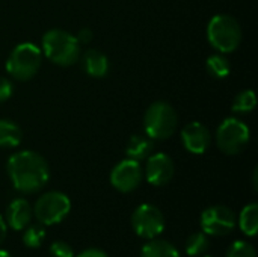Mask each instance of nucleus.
Segmentation results:
<instances>
[{"label":"nucleus","mask_w":258,"mask_h":257,"mask_svg":"<svg viewBox=\"0 0 258 257\" xmlns=\"http://www.w3.org/2000/svg\"><path fill=\"white\" fill-rule=\"evenodd\" d=\"M92 36H94V33H92V30L91 29H88V27H83V29H80L79 30V33H77V41H79V44L82 45V44H89L91 41H92Z\"/></svg>","instance_id":"26"},{"label":"nucleus","mask_w":258,"mask_h":257,"mask_svg":"<svg viewBox=\"0 0 258 257\" xmlns=\"http://www.w3.org/2000/svg\"><path fill=\"white\" fill-rule=\"evenodd\" d=\"M6 233H8V226H6V221L3 220V217L0 215V245L6 239Z\"/></svg>","instance_id":"28"},{"label":"nucleus","mask_w":258,"mask_h":257,"mask_svg":"<svg viewBox=\"0 0 258 257\" xmlns=\"http://www.w3.org/2000/svg\"><path fill=\"white\" fill-rule=\"evenodd\" d=\"M71 211V200L68 195L59 191H50L42 194L33 208L35 218L42 226H54L63 221Z\"/></svg>","instance_id":"7"},{"label":"nucleus","mask_w":258,"mask_h":257,"mask_svg":"<svg viewBox=\"0 0 258 257\" xmlns=\"http://www.w3.org/2000/svg\"><path fill=\"white\" fill-rule=\"evenodd\" d=\"M206 257H213V256H206Z\"/></svg>","instance_id":"31"},{"label":"nucleus","mask_w":258,"mask_h":257,"mask_svg":"<svg viewBox=\"0 0 258 257\" xmlns=\"http://www.w3.org/2000/svg\"><path fill=\"white\" fill-rule=\"evenodd\" d=\"M154 139H151L150 136L147 135H133L127 144V148H125V155L128 156V159H133V161H144L147 159L148 156L153 155L154 151Z\"/></svg>","instance_id":"15"},{"label":"nucleus","mask_w":258,"mask_h":257,"mask_svg":"<svg viewBox=\"0 0 258 257\" xmlns=\"http://www.w3.org/2000/svg\"><path fill=\"white\" fill-rule=\"evenodd\" d=\"M77 257H109L107 253H104L100 248H86L83 250L80 254H77Z\"/></svg>","instance_id":"27"},{"label":"nucleus","mask_w":258,"mask_h":257,"mask_svg":"<svg viewBox=\"0 0 258 257\" xmlns=\"http://www.w3.org/2000/svg\"><path fill=\"white\" fill-rule=\"evenodd\" d=\"M82 68L88 76H91L94 79H101V77L107 76L110 65H109V59L104 53H101L100 50H95V48H89L82 56Z\"/></svg>","instance_id":"14"},{"label":"nucleus","mask_w":258,"mask_h":257,"mask_svg":"<svg viewBox=\"0 0 258 257\" xmlns=\"http://www.w3.org/2000/svg\"><path fill=\"white\" fill-rule=\"evenodd\" d=\"M239 227L240 230L249 236L254 238L258 232V204L257 203H251L248 206H245L239 215Z\"/></svg>","instance_id":"18"},{"label":"nucleus","mask_w":258,"mask_h":257,"mask_svg":"<svg viewBox=\"0 0 258 257\" xmlns=\"http://www.w3.org/2000/svg\"><path fill=\"white\" fill-rule=\"evenodd\" d=\"M48 253H50V257H76L73 247L67 244L65 241H54L50 245Z\"/></svg>","instance_id":"24"},{"label":"nucleus","mask_w":258,"mask_h":257,"mask_svg":"<svg viewBox=\"0 0 258 257\" xmlns=\"http://www.w3.org/2000/svg\"><path fill=\"white\" fill-rule=\"evenodd\" d=\"M178 124V117L175 109L168 101H154L148 106L144 115V130L145 135L154 141L169 139Z\"/></svg>","instance_id":"5"},{"label":"nucleus","mask_w":258,"mask_h":257,"mask_svg":"<svg viewBox=\"0 0 258 257\" xmlns=\"http://www.w3.org/2000/svg\"><path fill=\"white\" fill-rule=\"evenodd\" d=\"M6 171L12 186L21 194L39 192L50 179L47 161L39 153L30 150L14 153L8 159Z\"/></svg>","instance_id":"1"},{"label":"nucleus","mask_w":258,"mask_h":257,"mask_svg":"<svg viewBox=\"0 0 258 257\" xmlns=\"http://www.w3.org/2000/svg\"><path fill=\"white\" fill-rule=\"evenodd\" d=\"M206 68L209 74L213 76L215 79H225L231 73V64L224 53H216L207 58Z\"/></svg>","instance_id":"19"},{"label":"nucleus","mask_w":258,"mask_h":257,"mask_svg":"<svg viewBox=\"0 0 258 257\" xmlns=\"http://www.w3.org/2000/svg\"><path fill=\"white\" fill-rule=\"evenodd\" d=\"M133 232L144 239H154L165 230V217L154 204H141L132 215Z\"/></svg>","instance_id":"8"},{"label":"nucleus","mask_w":258,"mask_h":257,"mask_svg":"<svg viewBox=\"0 0 258 257\" xmlns=\"http://www.w3.org/2000/svg\"><path fill=\"white\" fill-rule=\"evenodd\" d=\"M42 53L59 67H71L80 58V44L70 32L50 29L42 36Z\"/></svg>","instance_id":"2"},{"label":"nucleus","mask_w":258,"mask_h":257,"mask_svg":"<svg viewBox=\"0 0 258 257\" xmlns=\"http://www.w3.org/2000/svg\"><path fill=\"white\" fill-rule=\"evenodd\" d=\"M23 141L21 129L11 120H0V148L18 147Z\"/></svg>","instance_id":"17"},{"label":"nucleus","mask_w":258,"mask_h":257,"mask_svg":"<svg viewBox=\"0 0 258 257\" xmlns=\"http://www.w3.org/2000/svg\"><path fill=\"white\" fill-rule=\"evenodd\" d=\"M210 247V239L204 232H198L189 236L186 242V253L190 257H200L207 253Z\"/></svg>","instance_id":"20"},{"label":"nucleus","mask_w":258,"mask_h":257,"mask_svg":"<svg viewBox=\"0 0 258 257\" xmlns=\"http://www.w3.org/2000/svg\"><path fill=\"white\" fill-rule=\"evenodd\" d=\"M181 142L184 148L192 155H203L212 144V133L200 121H192L181 130Z\"/></svg>","instance_id":"12"},{"label":"nucleus","mask_w":258,"mask_h":257,"mask_svg":"<svg viewBox=\"0 0 258 257\" xmlns=\"http://www.w3.org/2000/svg\"><path fill=\"white\" fill-rule=\"evenodd\" d=\"M236 227V215L227 206H212L201 214V229L207 236H227Z\"/></svg>","instance_id":"9"},{"label":"nucleus","mask_w":258,"mask_h":257,"mask_svg":"<svg viewBox=\"0 0 258 257\" xmlns=\"http://www.w3.org/2000/svg\"><path fill=\"white\" fill-rule=\"evenodd\" d=\"M41 64V48L33 42H21L11 52L6 61V71L12 79L18 82H27L38 74Z\"/></svg>","instance_id":"4"},{"label":"nucleus","mask_w":258,"mask_h":257,"mask_svg":"<svg viewBox=\"0 0 258 257\" xmlns=\"http://www.w3.org/2000/svg\"><path fill=\"white\" fill-rule=\"evenodd\" d=\"M142 179L144 170L141 164L133 159H124L118 162L110 171V185L122 194H128L138 189Z\"/></svg>","instance_id":"10"},{"label":"nucleus","mask_w":258,"mask_h":257,"mask_svg":"<svg viewBox=\"0 0 258 257\" xmlns=\"http://www.w3.org/2000/svg\"><path fill=\"white\" fill-rule=\"evenodd\" d=\"M14 94V85L8 77L0 76V103L9 100Z\"/></svg>","instance_id":"25"},{"label":"nucleus","mask_w":258,"mask_h":257,"mask_svg":"<svg viewBox=\"0 0 258 257\" xmlns=\"http://www.w3.org/2000/svg\"><path fill=\"white\" fill-rule=\"evenodd\" d=\"M175 174V165L169 155L166 153H153L147 158V165L144 176L147 182L153 186L168 185Z\"/></svg>","instance_id":"11"},{"label":"nucleus","mask_w":258,"mask_h":257,"mask_svg":"<svg viewBox=\"0 0 258 257\" xmlns=\"http://www.w3.org/2000/svg\"><path fill=\"white\" fill-rule=\"evenodd\" d=\"M225 257H257V251L252 244L246 241H236L230 245Z\"/></svg>","instance_id":"23"},{"label":"nucleus","mask_w":258,"mask_h":257,"mask_svg":"<svg viewBox=\"0 0 258 257\" xmlns=\"http://www.w3.org/2000/svg\"><path fill=\"white\" fill-rule=\"evenodd\" d=\"M242 27L239 21L228 14L215 15L207 26V39L219 53H231L242 42Z\"/></svg>","instance_id":"3"},{"label":"nucleus","mask_w":258,"mask_h":257,"mask_svg":"<svg viewBox=\"0 0 258 257\" xmlns=\"http://www.w3.org/2000/svg\"><path fill=\"white\" fill-rule=\"evenodd\" d=\"M141 257H181L177 247L165 239H148L142 247Z\"/></svg>","instance_id":"16"},{"label":"nucleus","mask_w":258,"mask_h":257,"mask_svg":"<svg viewBox=\"0 0 258 257\" xmlns=\"http://www.w3.org/2000/svg\"><path fill=\"white\" fill-rule=\"evenodd\" d=\"M45 239V229L39 224L36 226H27L24 229V235H23V244L27 248H39L42 245Z\"/></svg>","instance_id":"22"},{"label":"nucleus","mask_w":258,"mask_h":257,"mask_svg":"<svg viewBox=\"0 0 258 257\" xmlns=\"http://www.w3.org/2000/svg\"><path fill=\"white\" fill-rule=\"evenodd\" d=\"M251 139L249 127L239 118H227L216 132V144L219 150L228 156L242 153Z\"/></svg>","instance_id":"6"},{"label":"nucleus","mask_w":258,"mask_h":257,"mask_svg":"<svg viewBox=\"0 0 258 257\" xmlns=\"http://www.w3.org/2000/svg\"><path fill=\"white\" fill-rule=\"evenodd\" d=\"M33 209L26 198H15L6 209V226L12 230H24L32 221Z\"/></svg>","instance_id":"13"},{"label":"nucleus","mask_w":258,"mask_h":257,"mask_svg":"<svg viewBox=\"0 0 258 257\" xmlns=\"http://www.w3.org/2000/svg\"><path fill=\"white\" fill-rule=\"evenodd\" d=\"M257 106V98L254 91L245 89L239 92L233 101V112L234 114H249L255 109Z\"/></svg>","instance_id":"21"},{"label":"nucleus","mask_w":258,"mask_h":257,"mask_svg":"<svg viewBox=\"0 0 258 257\" xmlns=\"http://www.w3.org/2000/svg\"><path fill=\"white\" fill-rule=\"evenodd\" d=\"M257 174H258V171L257 170H254V176H252V182H254V189L257 191L258 189V185H257Z\"/></svg>","instance_id":"29"},{"label":"nucleus","mask_w":258,"mask_h":257,"mask_svg":"<svg viewBox=\"0 0 258 257\" xmlns=\"http://www.w3.org/2000/svg\"><path fill=\"white\" fill-rule=\"evenodd\" d=\"M0 257H12L8 251H5V250H0Z\"/></svg>","instance_id":"30"}]
</instances>
